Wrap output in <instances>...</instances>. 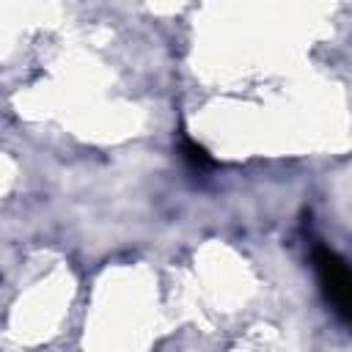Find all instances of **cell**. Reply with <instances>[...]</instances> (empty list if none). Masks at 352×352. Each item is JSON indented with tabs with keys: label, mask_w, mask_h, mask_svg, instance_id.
Here are the masks:
<instances>
[{
	"label": "cell",
	"mask_w": 352,
	"mask_h": 352,
	"mask_svg": "<svg viewBox=\"0 0 352 352\" xmlns=\"http://www.w3.org/2000/svg\"><path fill=\"white\" fill-rule=\"evenodd\" d=\"M182 151H184V157H187V162H190L192 168H206V165H212V160L206 157V151H204L201 146H195L192 140H184V143H182Z\"/></svg>",
	"instance_id": "obj_2"
},
{
	"label": "cell",
	"mask_w": 352,
	"mask_h": 352,
	"mask_svg": "<svg viewBox=\"0 0 352 352\" xmlns=\"http://www.w3.org/2000/svg\"><path fill=\"white\" fill-rule=\"evenodd\" d=\"M314 267H316L319 283L324 289V297L333 302V308L344 319H349L352 316V278H349L346 261L336 250L319 245L314 250Z\"/></svg>",
	"instance_id": "obj_1"
}]
</instances>
